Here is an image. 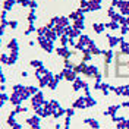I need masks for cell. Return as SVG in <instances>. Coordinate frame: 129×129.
I'll return each instance as SVG.
<instances>
[{
  "label": "cell",
  "mask_w": 129,
  "mask_h": 129,
  "mask_svg": "<svg viewBox=\"0 0 129 129\" xmlns=\"http://www.w3.org/2000/svg\"><path fill=\"white\" fill-rule=\"evenodd\" d=\"M37 41L41 46V48L46 50V53H53V50H54V41L48 40L47 37H40V35H38Z\"/></svg>",
  "instance_id": "1"
},
{
  "label": "cell",
  "mask_w": 129,
  "mask_h": 129,
  "mask_svg": "<svg viewBox=\"0 0 129 129\" xmlns=\"http://www.w3.org/2000/svg\"><path fill=\"white\" fill-rule=\"evenodd\" d=\"M44 103H46V100H44V94H43L41 91H38L35 95L31 97V107L34 109V110H37V109L43 107Z\"/></svg>",
  "instance_id": "2"
},
{
  "label": "cell",
  "mask_w": 129,
  "mask_h": 129,
  "mask_svg": "<svg viewBox=\"0 0 129 129\" xmlns=\"http://www.w3.org/2000/svg\"><path fill=\"white\" fill-rule=\"evenodd\" d=\"M40 116L38 114H34V116H31V117H28L26 119V123L31 126V129H40Z\"/></svg>",
  "instance_id": "3"
},
{
  "label": "cell",
  "mask_w": 129,
  "mask_h": 129,
  "mask_svg": "<svg viewBox=\"0 0 129 129\" xmlns=\"http://www.w3.org/2000/svg\"><path fill=\"white\" fill-rule=\"evenodd\" d=\"M56 54L60 57H63V59H71V56L73 54V51H71L68 47H57L56 48Z\"/></svg>",
  "instance_id": "4"
},
{
  "label": "cell",
  "mask_w": 129,
  "mask_h": 129,
  "mask_svg": "<svg viewBox=\"0 0 129 129\" xmlns=\"http://www.w3.org/2000/svg\"><path fill=\"white\" fill-rule=\"evenodd\" d=\"M62 73H63L64 79L69 81V82H73V81L78 78V73L75 72L73 69H63V71H62Z\"/></svg>",
  "instance_id": "5"
},
{
  "label": "cell",
  "mask_w": 129,
  "mask_h": 129,
  "mask_svg": "<svg viewBox=\"0 0 129 129\" xmlns=\"http://www.w3.org/2000/svg\"><path fill=\"white\" fill-rule=\"evenodd\" d=\"M117 9L120 10V15L122 16H128L129 15V2L128 0H120Z\"/></svg>",
  "instance_id": "6"
},
{
  "label": "cell",
  "mask_w": 129,
  "mask_h": 129,
  "mask_svg": "<svg viewBox=\"0 0 129 129\" xmlns=\"http://www.w3.org/2000/svg\"><path fill=\"white\" fill-rule=\"evenodd\" d=\"M69 38H79V35H81V31L79 29H75L73 26H66V32H64Z\"/></svg>",
  "instance_id": "7"
},
{
  "label": "cell",
  "mask_w": 129,
  "mask_h": 129,
  "mask_svg": "<svg viewBox=\"0 0 129 129\" xmlns=\"http://www.w3.org/2000/svg\"><path fill=\"white\" fill-rule=\"evenodd\" d=\"M106 37H107V40H109V46H110V48H114L117 44H120V41L123 40V35H122V37H112L110 34H107Z\"/></svg>",
  "instance_id": "8"
},
{
  "label": "cell",
  "mask_w": 129,
  "mask_h": 129,
  "mask_svg": "<svg viewBox=\"0 0 129 129\" xmlns=\"http://www.w3.org/2000/svg\"><path fill=\"white\" fill-rule=\"evenodd\" d=\"M98 73V68H97L95 64H88L87 66V71H85V76H88V78H95V75Z\"/></svg>",
  "instance_id": "9"
},
{
  "label": "cell",
  "mask_w": 129,
  "mask_h": 129,
  "mask_svg": "<svg viewBox=\"0 0 129 129\" xmlns=\"http://www.w3.org/2000/svg\"><path fill=\"white\" fill-rule=\"evenodd\" d=\"M73 109H87V101H85V97H78L75 101H73Z\"/></svg>",
  "instance_id": "10"
},
{
  "label": "cell",
  "mask_w": 129,
  "mask_h": 129,
  "mask_svg": "<svg viewBox=\"0 0 129 129\" xmlns=\"http://www.w3.org/2000/svg\"><path fill=\"white\" fill-rule=\"evenodd\" d=\"M9 101H10V103H12V104L16 107V106L22 104V101H24V100L21 98L19 92H12V95H10V100H9Z\"/></svg>",
  "instance_id": "11"
},
{
  "label": "cell",
  "mask_w": 129,
  "mask_h": 129,
  "mask_svg": "<svg viewBox=\"0 0 129 129\" xmlns=\"http://www.w3.org/2000/svg\"><path fill=\"white\" fill-rule=\"evenodd\" d=\"M84 123H87L89 128L92 129H100V123L97 119H92V117H88V119H84Z\"/></svg>",
  "instance_id": "12"
},
{
  "label": "cell",
  "mask_w": 129,
  "mask_h": 129,
  "mask_svg": "<svg viewBox=\"0 0 129 129\" xmlns=\"http://www.w3.org/2000/svg\"><path fill=\"white\" fill-rule=\"evenodd\" d=\"M103 54H104V64H110V62H112L113 57H114L113 50H112V48H110V50H106Z\"/></svg>",
  "instance_id": "13"
},
{
  "label": "cell",
  "mask_w": 129,
  "mask_h": 129,
  "mask_svg": "<svg viewBox=\"0 0 129 129\" xmlns=\"http://www.w3.org/2000/svg\"><path fill=\"white\" fill-rule=\"evenodd\" d=\"M84 82H85V81H82V79H81V78H79V76H78L76 79L73 81L72 89H73V91H75V92H78V91H79V89L82 88V87H84Z\"/></svg>",
  "instance_id": "14"
},
{
  "label": "cell",
  "mask_w": 129,
  "mask_h": 129,
  "mask_svg": "<svg viewBox=\"0 0 129 129\" xmlns=\"http://www.w3.org/2000/svg\"><path fill=\"white\" fill-rule=\"evenodd\" d=\"M87 66H88V64L85 63V62H81V63L75 64L73 71H75L76 73H85V71H87Z\"/></svg>",
  "instance_id": "15"
},
{
  "label": "cell",
  "mask_w": 129,
  "mask_h": 129,
  "mask_svg": "<svg viewBox=\"0 0 129 129\" xmlns=\"http://www.w3.org/2000/svg\"><path fill=\"white\" fill-rule=\"evenodd\" d=\"M120 53L125 56H129V41H120Z\"/></svg>",
  "instance_id": "16"
},
{
  "label": "cell",
  "mask_w": 129,
  "mask_h": 129,
  "mask_svg": "<svg viewBox=\"0 0 129 129\" xmlns=\"http://www.w3.org/2000/svg\"><path fill=\"white\" fill-rule=\"evenodd\" d=\"M8 48L10 51H18L19 50V44H18V40L16 38H12V40L8 43Z\"/></svg>",
  "instance_id": "17"
},
{
  "label": "cell",
  "mask_w": 129,
  "mask_h": 129,
  "mask_svg": "<svg viewBox=\"0 0 129 129\" xmlns=\"http://www.w3.org/2000/svg\"><path fill=\"white\" fill-rule=\"evenodd\" d=\"M48 69H46V66H41L38 69H35V72H34V76L37 78V79H41L43 76H44V73L47 72Z\"/></svg>",
  "instance_id": "18"
},
{
  "label": "cell",
  "mask_w": 129,
  "mask_h": 129,
  "mask_svg": "<svg viewBox=\"0 0 129 129\" xmlns=\"http://www.w3.org/2000/svg\"><path fill=\"white\" fill-rule=\"evenodd\" d=\"M18 51H10V56H9V60H8V66H12V64L16 63V60H18Z\"/></svg>",
  "instance_id": "19"
},
{
  "label": "cell",
  "mask_w": 129,
  "mask_h": 129,
  "mask_svg": "<svg viewBox=\"0 0 129 129\" xmlns=\"http://www.w3.org/2000/svg\"><path fill=\"white\" fill-rule=\"evenodd\" d=\"M15 3H18V0H5L3 2V10H12Z\"/></svg>",
  "instance_id": "20"
},
{
  "label": "cell",
  "mask_w": 129,
  "mask_h": 129,
  "mask_svg": "<svg viewBox=\"0 0 129 129\" xmlns=\"http://www.w3.org/2000/svg\"><path fill=\"white\" fill-rule=\"evenodd\" d=\"M56 25H60V26H64V28L69 26V18H66V16H59Z\"/></svg>",
  "instance_id": "21"
},
{
  "label": "cell",
  "mask_w": 129,
  "mask_h": 129,
  "mask_svg": "<svg viewBox=\"0 0 129 129\" xmlns=\"http://www.w3.org/2000/svg\"><path fill=\"white\" fill-rule=\"evenodd\" d=\"M75 29H79V31H82V29H85V22H84V19H78V21H73V25H72Z\"/></svg>",
  "instance_id": "22"
},
{
  "label": "cell",
  "mask_w": 129,
  "mask_h": 129,
  "mask_svg": "<svg viewBox=\"0 0 129 129\" xmlns=\"http://www.w3.org/2000/svg\"><path fill=\"white\" fill-rule=\"evenodd\" d=\"M122 25L119 24V22H113V21H110V22H107L106 24V28L107 29H112V31H116V29H120Z\"/></svg>",
  "instance_id": "23"
},
{
  "label": "cell",
  "mask_w": 129,
  "mask_h": 129,
  "mask_svg": "<svg viewBox=\"0 0 129 129\" xmlns=\"http://www.w3.org/2000/svg\"><path fill=\"white\" fill-rule=\"evenodd\" d=\"M106 28V24H92V29L95 34H101V32L104 31Z\"/></svg>",
  "instance_id": "24"
},
{
  "label": "cell",
  "mask_w": 129,
  "mask_h": 129,
  "mask_svg": "<svg viewBox=\"0 0 129 129\" xmlns=\"http://www.w3.org/2000/svg\"><path fill=\"white\" fill-rule=\"evenodd\" d=\"M89 37L88 35H85V34H81L79 35V38H78V43H81V44H84V46H85V47H87V46H88V43H89Z\"/></svg>",
  "instance_id": "25"
},
{
  "label": "cell",
  "mask_w": 129,
  "mask_h": 129,
  "mask_svg": "<svg viewBox=\"0 0 129 129\" xmlns=\"http://www.w3.org/2000/svg\"><path fill=\"white\" fill-rule=\"evenodd\" d=\"M63 114H66V110L62 109V107H59V109H56V110L53 112V117H54V119H59V117L63 116Z\"/></svg>",
  "instance_id": "26"
},
{
  "label": "cell",
  "mask_w": 129,
  "mask_h": 129,
  "mask_svg": "<svg viewBox=\"0 0 129 129\" xmlns=\"http://www.w3.org/2000/svg\"><path fill=\"white\" fill-rule=\"evenodd\" d=\"M85 101H87V107H92V106L97 104V100L92 98L91 95H85Z\"/></svg>",
  "instance_id": "27"
},
{
  "label": "cell",
  "mask_w": 129,
  "mask_h": 129,
  "mask_svg": "<svg viewBox=\"0 0 129 129\" xmlns=\"http://www.w3.org/2000/svg\"><path fill=\"white\" fill-rule=\"evenodd\" d=\"M26 112H28V107H25V106L19 104V106H16V107H15V110H13L12 113L18 114V113H26Z\"/></svg>",
  "instance_id": "28"
},
{
  "label": "cell",
  "mask_w": 129,
  "mask_h": 129,
  "mask_svg": "<svg viewBox=\"0 0 129 129\" xmlns=\"http://www.w3.org/2000/svg\"><path fill=\"white\" fill-rule=\"evenodd\" d=\"M46 37H47L48 40H51V41H56L59 35L56 34V31H54V29H48V32H47V35H46Z\"/></svg>",
  "instance_id": "29"
},
{
  "label": "cell",
  "mask_w": 129,
  "mask_h": 129,
  "mask_svg": "<svg viewBox=\"0 0 129 129\" xmlns=\"http://www.w3.org/2000/svg\"><path fill=\"white\" fill-rule=\"evenodd\" d=\"M120 107H122L120 104H114V106H110V107L107 109V112H109V114H110V116H113V114H116V112H117V110H119Z\"/></svg>",
  "instance_id": "30"
},
{
  "label": "cell",
  "mask_w": 129,
  "mask_h": 129,
  "mask_svg": "<svg viewBox=\"0 0 129 129\" xmlns=\"http://www.w3.org/2000/svg\"><path fill=\"white\" fill-rule=\"evenodd\" d=\"M63 66H64V69H73L75 68V63H73L71 59H63Z\"/></svg>",
  "instance_id": "31"
},
{
  "label": "cell",
  "mask_w": 129,
  "mask_h": 129,
  "mask_svg": "<svg viewBox=\"0 0 129 129\" xmlns=\"http://www.w3.org/2000/svg\"><path fill=\"white\" fill-rule=\"evenodd\" d=\"M53 29L56 31V34L59 35V37H62V35H64V32H66V28H64V26H60V25H56V26H54Z\"/></svg>",
  "instance_id": "32"
},
{
  "label": "cell",
  "mask_w": 129,
  "mask_h": 129,
  "mask_svg": "<svg viewBox=\"0 0 129 129\" xmlns=\"http://www.w3.org/2000/svg\"><path fill=\"white\" fill-rule=\"evenodd\" d=\"M15 113H10V114H9V117H8V125L9 126H10V128H13V126H15L16 125V120H15Z\"/></svg>",
  "instance_id": "33"
},
{
  "label": "cell",
  "mask_w": 129,
  "mask_h": 129,
  "mask_svg": "<svg viewBox=\"0 0 129 129\" xmlns=\"http://www.w3.org/2000/svg\"><path fill=\"white\" fill-rule=\"evenodd\" d=\"M69 41H71V38L64 34V35H62V37H60V46H62V47H68Z\"/></svg>",
  "instance_id": "34"
},
{
  "label": "cell",
  "mask_w": 129,
  "mask_h": 129,
  "mask_svg": "<svg viewBox=\"0 0 129 129\" xmlns=\"http://www.w3.org/2000/svg\"><path fill=\"white\" fill-rule=\"evenodd\" d=\"M59 82H60V81H57L56 78H53V79L48 82V88L51 89V91H54V89L57 88V85H59Z\"/></svg>",
  "instance_id": "35"
},
{
  "label": "cell",
  "mask_w": 129,
  "mask_h": 129,
  "mask_svg": "<svg viewBox=\"0 0 129 129\" xmlns=\"http://www.w3.org/2000/svg\"><path fill=\"white\" fill-rule=\"evenodd\" d=\"M29 64H31V68H34V69H38V68H41V66H44V63H43L41 60H31Z\"/></svg>",
  "instance_id": "36"
},
{
  "label": "cell",
  "mask_w": 129,
  "mask_h": 129,
  "mask_svg": "<svg viewBox=\"0 0 129 129\" xmlns=\"http://www.w3.org/2000/svg\"><path fill=\"white\" fill-rule=\"evenodd\" d=\"M26 19H28V22H29V24H34V22H35V19H37L35 10H31V12L28 13V18H26Z\"/></svg>",
  "instance_id": "37"
},
{
  "label": "cell",
  "mask_w": 129,
  "mask_h": 129,
  "mask_svg": "<svg viewBox=\"0 0 129 129\" xmlns=\"http://www.w3.org/2000/svg\"><path fill=\"white\" fill-rule=\"evenodd\" d=\"M88 9H89V12H94V10H100V9H101V5H97V3H92V2H89Z\"/></svg>",
  "instance_id": "38"
},
{
  "label": "cell",
  "mask_w": 129,
  "mask_h": 129,
  "mask_svg": "<svg viewBox=\"0 0 129 129\" xmlns=\"http://www.w3.org/2000/svg\"><path fill=\"white\" fill-rule=\"evenodd\" d=\"M47 32H48L47 26H41V28H38V29H37V34H38L40 37H46V35H47Z\"/></svg>",
  "instance_id": "39"
},
{
  "label": "cell",
  "mask_w": 129,
  "mask_h": 129,
  "mask_svg": "<svg viewBox=\"0 0 129 129\" xmlns=\"http://www.w3.org/2000/svg\"><path fill=\"white\" fill-rule=\"evenodd\" d=\"M48 104H50V107H51L53 110H56V109L60 107V104H59V101H57V100H50V101H48Z\"/></svg>",
  "instance_id": "40"
},
{
  "label": "cell",
  "mask_w": 129,
  "mask_h": 129,
  "mask_svg": "<svg viewBox=\"0 0 129 129\" xmlns=\"http://www.w3.org/2000/svg\"><path fill=\"white\" fill-rule=\"evenodd\" d=\"M82 89H84L85 95H91V88H89V85L87 84V82H84V87H82Z\"/></svg>",
  "instance_id": "41"
},
{
  "label": "cell",
  "mask_w": 129,
  "mask_h": 129,
  "mask_svg": "<svg viewBox=\"0 0 129 129\" xmlns=\"http://www.w3.org/2000/svg\"><path fill=\"white\" fill-rule=\"evenodd\" d=\"M34 31H37V29H35V26H34V24H29V25H28V29H26L24 34H25V35H29V34L34 32Z\"/></svg>",
  "instance_id": "42"
},
{
  "label": "cell",
  "mask_w": 129,
  "mask_h": 129,
  "mask_svg": "<svg viewBox=\"0 0 129 129\" xmlns=\"http://www.w3.org/2000/svg\"><path fill=\"white\" fill-rule=\"evenodd\" d=\"M28 91H29V94H31V97H32V95H35L40 89L37 88V87H34V85H31V87H28Z\"/></svg>",
  "instance_id": "43"
},
{
  "label": "cell",
  "mask_w": 129,
  "mask_h": 129,
  "mask_svg": "<svg viewBox=\"0 0 129 129\" xmlns=\"http://www.w3.org/2000/svg\"><path fill=\"white\" fill-rule=\"evenodd\" d=\"M18 25H19L18 21H9V28H10V29H16Z\"/></svg>",
  "instance_id": "44"
},
{
  "label": "cell",
  "mask_w": 129,
  "mask_h": 129,
  "mask_svg": "<svg viewBox=\"0 0 129 129\" xmlns=\"http://www.w3.org/2000/svg\"><path fill=\"white\" fill-rule=\"evenodd\" d=\"M0 100H2V106H5L6 104V101L8 100H10V97H8L5 92H2V97H0Z\"/></svg>",
  "instance_id": "45"
},
{
  "label": "cell",
  "mask_w": 129,
  "mask_h": 129,
  "mask_svg": "<svg viewBox=\"0 0 129 129\" xmlns=\"http://www.w3.org/2000/svg\"><path fill=\"white\" fill-rule=\"evenodd\" d=\"M126 32H129V25H122L120 26V34L122 35H125Z\"/></svg>",
  "instance_id": "46"
},
{
  "label": "cell",
  "mask_w": 129,
  "mask_h": 129,
  "mask_svg": "<svg viewBox=\"0 0 129 129\" xmlns=\"http://www.w3.org/2000/svg\"><path fill=\"white\" fill-rule=\"evenodd\" d=\"M28 8H31V10H35V9L38 8V3H37L35 0H31V2H29V6H28Z\"/></svg>",
  "instance_id": "47"
},
{
  "label": "cell",
  "mask_w": 129,
  "mask_h": 129,
  "mask_svg": "<svg viewBox=\"0 0 129 129\" xmlns=\"http://www.w3.org/2000/svg\"><path fill=\"white\" fill-rule=\"evenodd\" d=\"M71 126V117L69 116H66V119H64V125H63V129H69Z\"/></svg>",
  "instance_id": "48"
},
{
  "label": "cell",
  "mask_w": 129,
  "mask_h": 129,
  "mask_svg": "<svg viewBox=\"0 0 129 129\" xmlns=\"http://www.w3.org/2000/svg\"><path fill=\"white\" fill-rule=\"evenodd\" d=\"M29 2H31V0H18V3H19L22 8H26V6H29Z\"/></svg>",
  "instance_id": "49"
},
{
  "label": "cell",
  "mask_w": 129,
  "mask_h": 129,
  "mask_svg": "<svg viewBox=\"0 0 129 129\" xmlns=\"http://www.w3.org/2000/svg\"><path fill=\"white\" fill-rule=\"evenodd\" d=\"M8 60H9V56L6 54V53H2V63L8 64Z\"/></svg>",
  "instance_id": "50"
},
{
  "label": "cell",
  "mask_w": 129,
  "mask_h": 129,
  "mask_svg": "<svg viewBox=\"0 0 129 129\" xmlns=\"http://www.w3.org/2000/svg\"><path fill=\"white\" fill-rule=\"evenodd\" d=\"M24 88V85H21V84H16V85H13V92H19V91H21V89Z\"/></svg>",
  "instance_id": "51"
},
{
  "label": "cell",
  "mask_w": 129,
  "mask_h": 129,
  "mask_svg": "<svg viewBox=\"0 0 129 129\" xmlns=\"http://www.w3.org/2000/svg\"><path fill=\"white\" fill-rule=\"evenodd\" d=\"M73 114H75V109H73V107H71V109H66V116L72 117Z\"/></svg>",
  "instance_id": "52"
},
{
  "label": "cell",
  "mask_w": 129,
  "mask_h": 129,
  "mask_svg": "<svg viewBox=\"0 0 129 129\" xmlns=\"http://www.w3.org/2000/svg\"><path fill=\"white\" fill-rule=\"evenodd\" d=\"M114 13H116V8H113V6H110V8H109V10H107V15L110 16V18H112V16L114 15Z\"/></svg>",
  "instance_id": "53"
},
{
  "label": "cell",
  "mask_w": 129,
  "mask_h": 129,
  "mask_svg": "<svg viewBox=\"0 0 129 129\" xmlns=\"http://www.w3.org/2000/svg\"><path fill=\"white\" fill-rule=\"evenodd\" d=\"M123 95L129 97V84L128 85H123Z\"/></svg>",
  "instance_id": "54"
},
{
  "label": "cell",
  "mask_w": 129,
  "mask_h": 129,
  "mask_svg": "<svg viewBox=\"0 0 129 129\" xmlns=\"http://www.w3.org/2000/svg\"><path fill=\"white\" fill-rule=\"evenodd\" d=\"M88 5H89V0H81V8L82 9L88 8Z\"/></svg>",
  "instance_id": "55"
},
{
  "label": "cell",
  "mask_w": 129,
  "mask_h": 129,
  "mask_svg": "<svg viewBox=\"0 0 129 129\" xmlns=\"http://www.w3.org/2000/svg\"><path fill=\"white\" fill-rule=\"evenodd\" d=\"M122 125H123V128L125 129H129V119H123Z\"/></svg>",
  "instance_id": "56"
},
{
  "label": "cell",
  "mask_w": 129,
  "mask_h": 129,
  "mask_svg": "<svg viewBox=\"0 0 129 129\" xmlns=\"http://www.w3.org/2000/svg\"><path fill=\"white\" fill-rule=\"evenodd\" d=\"M54 78H56L57 81H62V79L64 78V76H63V73L60 72V73H56V75H54Z\"/></svg>",
  "instance_id": "57"
},
{
  "label": "cell",
  "mask_w": 129,
  "mask_h": 129,
  "mask_svg": "<svg viewBox=\"0 0 129 129\" xmlns=\"http://www.w3.org/2000/svg\"><path fill=\"white\" fill-rule=\"evenodd\" d=\"M0 81H2V84H5L6 82V76H5V73L2 72V75H0Z\"/></svg>",
  "instance_id": "58"
},
{
  "label": "cell",
  "mask_w": 129,
  "mask_h": 129,
  "mask_svg": "<svg viewBox=\"0 0 129 129\" xmlns=\"http://www.w3.org/2000/svg\"><path fill=\"white\" fill-rule=\"evenodd\" d=\"M12 129H22V125H21V123H16V125H15Z\"/></svg>",
  "instance_id": "59"
},
{
  "label": "cell",
  "mask_w": 129,
  "mask_h": 129,
  "mask_svg": "<svg viewBox=\"0 0 129 129\" xmlns=\"http://www.w3.org/2000/svg\"><path fill=\"white\" fill-rule=\"evenodd\" d=\"M120 106H122V107H129V100H128V101H123Z\"/></svg>",
  "instance_id": "60"
},
{
  "label": "cell",
  "mask_w": 129,
  "mask_h": 129,
  "mask_svg": "<svg viewBox=\"0 0 129 129\" xmlns=\"http://www.w3.org/2000/svg\"><path fill=\"white\" fill-rule=\"evenodd\" d=\"M21 75H22L24 78H28V72H26V71H22V73H21Z\"/></svg>",
  "instance_id": "61"
},
{
  "label": "cell",
  "mask_w": 129,
  "mask_h": 129,
  "mask_svg": "<svg viewBox=\"0 0 129 129\" xmlns=\"http://www.w3.org/2000/svg\"><path fill=\"white\" fill-rule=\"evenodd\" d=\"M89 2H92V3H97V5H101V0H89Z\"/></svg>",
  "instance_id": "62"
},
{
  "label": "cell",
  "mask_w": 129,
  "mask_h": 129,
  "mask_svg": "<svg viewBox=\"0 0 129 129\" xmlns=\"http://www.w3.org/2000/svg\"><path fill=\"white\" fill-rule=\"evenodd\" d=\"M128 2H129V0H128Z\"/></svg>",
  "instance_id": "63"
}]
</instances>
